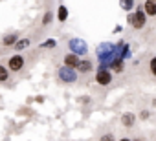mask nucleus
Listing matches in <instances>:
<instances>
[{
    "label": "nucleus",
    "instance_id": "obj_18",
    "mask_svg": "<svg viewBox=\"0 0 156 141\" xmlns=\"http://www.w3.org/2000/svg\"><path fill=\"white\" fill-rule=\"evenodd\" d=\"M140 117H141V119H147V117H149V112H147V110H143V112L140 114Z\"/></svg>",
    "mask_w": 156,
    "mask_h": 141
},
{
    "label": "nucleus",
    "instance_id": "obj_6",
    "mask_svg": "<svg viewBox=\"0 0 156 141\" xmlns=\"http://www.w3.org/2000/svg\"><path fill=\"white\" fill-rule=\"evenodd\" d=\"M77 64H79V57L77 55H73V53H68V55H64V66L66 68H77Z\"/></svg>",
    "mask_w": 156,
    "mask_h": 141
},
{
    "label": "nucleus",
    "instance_id": "obj_4",
    "mask_svg": "<svg viewBox=\"0 0 156 141\" xmlns=\"http://www.w3.org/2000/svg\"><path fill=\"white\" fill-rule=\"evenodd\" d=\"M96 81L99 84H108L112 81V75H110V72H107L105 68H101V70H98V74H96Z\"/></svg>",
    "mask_w": 156,
    "mask_h": 141
},
{
    "label": "nucleus",
    "instance_id": "obj_19",
    "mask_svg": "<svg viewBox=\"0 0 156 141\" xmlns=\"http://www.w3.org/2000/svg\"><path fill=\"white\" fill-rule=\"evenodd\" d=\"M119 141H130V139H127V137H125V139H119Z\"/></svg>",
    "mask_w": 156,
    "mask_h": 141
},
{
    "label": "nucleus",
    "instance_id": "obj_13",
    "mask_svg": "<svg viewBox=\"0 0 156 141\" xmlns=\"http://www.w3.org/2000/svg\"><path fill=\"white\" fill-rule=\"evenodd\" d=\"M15 42V35H8V37H4V44L6 46H11Z\"/></svg>",
    "mask_w": 156,
    "mask_h": 141
},
{
    "label": "nucleus",
    "instance_id": "obj_8",
    "mask_svg": "<svg viewBox=\"0 0 156 141\" xmlns=\"http://www.w3.org/2000/svg\"><path fill=\"white\" fill-rule=\"evenodd\" d=\"M77 70H79V72H90L92 70V62H88V60H79V64H77Z\"/></svg>",
    "mask_w": 156,
    "mask_h": 141
},
{
    "label": "nucleus",
    "instance_id": "obj_3",
    "mask_svg": "<svg viewBox=\"0 0 156 141\" xmlns=\"http://www.w3.org/2000/svg\"><path fill=\"white\" fill-rule=\"evenodd\" d=\"M130 20H132V24H134V28H136V29H141V28L145 26V13L141 11V8L134 13V17H132Z\"/></svg>",
    "mask_w": 156,
    "mask_h": 141
},
{
    "label": "nucleus",
    "instance_id": "obj_7",
    "mask_svg": "<svg viewBox=\"0 0 156 141\" xmlns=\"http://www.w3.org/2000/svg\"><path fill=\"white\" fill-rule=\"evenodd\" d=\"M143 13L149 15V17H154V15H156V2H154V0H147V2H145Z\"/></svg>",
    "mask_w": 156,
    "mask_h": 141
},
{
    "label": "nucleus",
    "instance_id": "obj_15",
    "mask_svg": "<svg viewBox=\"0 0 156 141\" xmlns=\"http://www.w3.org/2000/svg\"><path fill=\"white\" fill-rule=\"evenodd\" d=\"M151 74H156V59H151Z\"/></svg>",
    "mask_w": 156,
    "mask_h": 141
},
{
    "label": "nucleus",
    "instance_id": "obj_10",
    "mask_svg": "<svg viewBox=\"0 0 156 141\" xmlns=\"http://www.w3.org/2000/svg\"><path fill=\"white\" fill-rule=\"evenodd\" d=\"M57 17H59V20H61V22H64V20H66L68 11H66V8H64V6H61V8H59V15H57Z\"/></svg>",
    "mask_w": 156,
    "mask_h": 141
},
{
    "label": "nucleus",
    "instance_id": "obj_9",
    "mask_svg": "<svg viewBox=\"0 0 156 141\" xmlns=\"http://www.w3.org/2000/svg\"><path fill=\"white\" fill-rule=\"evenodd\" d=\"M121 123H123L125 126H130V125L134 123V115H132L130 112H127V114H123V115H121Z\"/></svg>",
    "mask_w": 156,
    "mask_h": 141
},
{
    "label": "nucleus",
    "instance_id": "obj_12",
    "mask_svg": "<svg viewBox=\"0 0 156 141\" xmlns=\"http://www.w3.org/2000/svg\"><path fill=\"white\" fill-rule=\"evenodd\" d=\"M8 77H9V72L4 66H0V81H8Z\"/></svg>",
    "mask_w": 156,
    "mask_h": 141
},
{
    "label": "nucleus",
    "instance_id": "obj_1",
    "mask_svg": "<svg viewBox=\"0 0 156 141\" xmlns=\"http://www.w3.org/2000/svg\"><path fill=\"white\" fill-rule=\"evenodd\" d=\"M70 48H72L73 55H85V53L88 51L87 42L81 40V39H72V40H70Z\"/></svg>",
    "mask_w": 156,
    "mask_h": 141
},
{
    "label": "nucleus",
    "instance_id": "obj_17",
    "mask_svg": "<svg viewBox=\"0 0 156 141\" xmlns=\"http://www.w3.org/2000/svg\"><path fill=\"white\" fill-rule=\"evenodd\" d=\"M121 8H125V9H130V8H132V2H121Z\"/></svg>",
    "mask_w": 156,
    "mask_h": 141
},
{
    "label": "nucleus",
    "instance_id": "obj_14",
    "mask_svg": "<svg viewBox=\"0 0 156 141\" xmlns=\"http://www.w3.org/2000/svg\"><path fill=\"white\" fill-rule=\"evenodd\" d=\"M55 44H57V40H55V39H48V40L42 44V48H53Z\"/></svg>",
    "mask_w": 156,
    "mask_h": 141
},
{
    "label": "nucleus",
    "instance_id": "obj_16",
    "mask_svg": "<svg viewBox=\"0 0 156 141\" xmlns=\"http://www.w3.org/2000/svg\"><path fill=\"white\" fill-rule=\"evenodd\" d=\"M101 141H114V136H112V134H105V136L101 137Z\"/></svg>",
    "mask_w": 156,
    "mask_h": 141
},
{
    "label": "nucleus",
    "instance_id": "obj_11",
    "mask_svg": "<svg viewBox=\"0 0 156 141\" xmlns=\"http://www.w3.org/2000/svg\"><path fill=\"white\" fill-rule=\"evenodd\" d=\"M28 46H30V40H28V39H20V40H19V42L15 44V48H17V50H22V48H28Z\"/></svg>",
    "mask_w": 156,
    "mask_h": 141
},
{
    "label": "nucleus",
    "instance_id": "obj_2",
    "mask_svg": "<svg viewBox=\"0 0 156 141\" xmlns=\"http://www.w3.org/2000/svg\"><path fill=\"white\" fill-rule=\"evenodd\" d=\"M59 79H61L62 83H75V81H77V74L73 72L72 68L62 66V68L59 70Z\"/></svg>",
    "mask_w": 156,
    "mask_h": 141
},
{
    "label": "nucleus",
    "instance_id": "obj_5",
    "mask_svg": "<svg viewBox=\"0 0 156 141\" xmlns=\"http://www.w3.org/2000/svg\"><path fill=\"white\" fill-rule=\"evenodd\" d=\"M24 66V57L20 55H13L9 59V70H13V72H17V70H20Z\"/></svg>",
    "mask_w": 156,
    "mask_h": 141
}]
</instances>
